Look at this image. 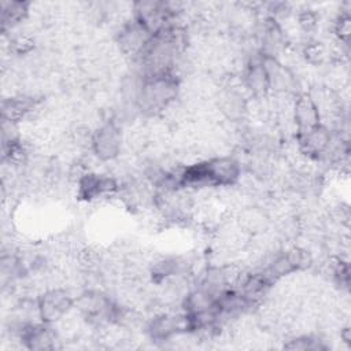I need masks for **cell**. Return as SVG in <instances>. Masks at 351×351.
I'll return each mask as SVG.
<instances>
[{"instance_id": "1", "label": "cell", "mask_w": 351, "mask_h": 351, "mask_svg": "<svg viewBox=\"0 0 351 351\" xmlns=\"http://www.w3.org/2000/svg\"><path fill=\"white\" fill-rule=\"evenodd\" d=\"M180 80L174 73H163L143 78L137 108L147 115L163 112L178 99Z\"/></svg>"}, {"instance_id": "2", "label": "cell", "mask_w": 351, "mask_h": 351, "mask_svg": "<svg viewBox=\"0 0 351 351\" xmlns=\"http://www.w3.org/2000/svg\"><path fill=\"white\" fill-rule=\"evenodd\" d=\"M122 132L115 121H106L99 125L90 137V149L101 162L117 159L122 149Z\"/></svg>"}, {"instance_id": "3", "label": "cell", "mask_w": 351, "mask_h": 351, "mask_svg": "<svg viewBox=\"0 0 351 351\" xmlns=\"http://www.w3.org/2000/svg\"><path fill=\"white\" fill-rule=\"evenodd\" d=\"M40 321L53 324L67 315L74 306V299L64 288H49L37 298Z\"/></svg>"}, {"instance_id": "4", "label": "cell", "mask_w": 351, "mask_h": 351, "mask_svg": "<svg viewBox=\"0 0 351 351\" xmlns=\"http://www.w3.org/2000/svg\"><path fill=\"white\" fill-rule=\"evenodd\" d=\"M185 332H191L185 313H159L147 325V333L155 341H166Z\"/></svg>"}, {"instance_id": "5", "label": "cell", "mask_w": 351, "mask_h": 351, "mask_svg": "<svg viewBox=\"0 0 351 351\" xmlns=\"http://www.w3.org/2000/svg\"><path fill=\"white\" fill-rule=\"evenodd\" d=\"M262 64L269 80V89L284 96L299 95V81L295 73L276 58L262 56Z\"/></svg>"}, {"instance_id": "6", "label": "cell", "mask_w": 351, "mask_h": 351, "mask_svg": "<svg viewBox=\"0 0 351 351\" xmlns=\"http://www.w3.org/2000/svg\"><path fill=\"white\" fill-rule=\"evenodd\" d=\"M78 196L84 200H96L107 197L118 192L119 185L117 180L108 174H100L95 171L82 173L77 181Z\"/></svg>"}, {"instance_id": "7", "label": "cell", "mask_w": 351, "mask_h": 351, "mask_svg": "<svg viewBox=\"0 0 351 351\" xmlns=\"http://www.w3.org/2000/svg\"><path fill=\"white\" fill-rule=\"evenodd\" d=\"M152 33L137 19H132L122 25L121 30L117 34V44L122 53L138 58L140 53L145 49Z\"/></svg>"}, {"instance_id": "8", "label": "cell", "mask_w": 351, "mask_h": 351, "mask_svg": "<svg viewBox=\"0 0 351 351\" xmlns=\"http://www.w3.org/2000/svg\"><path fill=\"white\" fill-rule=\"evenodd\" d=\"M330 136L332 130L324 123H319L303 132H298L296 144L299 154L307 156L308 159H321L329 144Z\"/></svg>"}, {"instance_id": "9", "label": "cell", "mask_w": 351, "mask_h": 351, "mask_svg": "<svg viewBox=\"0 0 351 351\" xmlns=\"http://www.w3.org/2000/svg\"><path fill=\"white\" fill-rule=\"evenodd\" d=\"M292 122L298 132L311 129L321 122L318 107L310 93H299L292 103Z\"/></svg>"}, {"instance_id": "10", "label": "cell", "mask_w": 351, "mask_h": 351, "mask_svg": "<svg viewBox=\"0 0 351 351\" xmlns=\"http://www.w3.org/2000/svg\"><path fill=\"white\" fill-rule=\"evenodd\" d=\"M49 325L51 324H45L43 321L26 325L19 333L21 340L23 341L26 348L38 351L53 350L56 347L58 335Z\"/></svg>"}, {"instance_id": "11", "label": "cell", "mask_w": 351, "mask_h": 351, "mask_svg": "<svg viewBox=\"0 0 351 351\" xmlns=\"http://www.w3.org/2000/svg\"><path fill=\"white\" fill-rule=\"evenodd\" d=\"M243 84L255 97H262L270 90L267 74L262 64V56L258 60H251L248 63L243 74Z\"/></svg>"}, {"instance_id": "12", "label": "cell", "mask_w": 351, "mask_h": 351, "mask_svg": "<svg viewBox=\"0 0 351 351\" xmlns=\"http://www.w3.org/2000/svg\"><path fill=\"white\" fill-rule=\"evenodd\" d=\"M34 106H36V101L30 96H25V95L10 96L3 101V106H1L3 119L18 123L30 111H33Z\"/></svg>"}, {"instance_id": "13", "label": "cell", "mask_w": 351, "mask_h": 351, "mask_svg": "<svg viewBox=\"0 0 351 351\" xmlns=\"http://www.w3.org/2000/svg\"><path fill=\"white\" fill-rule=\"evenodd\" d=\"M30 4L26 1H3L1 3V26L3 30L12 29L23 22L29 15Z\"/></svg>"}, {"instance_id": "14", "label": "cell", "mask_w": 351, "mask_h": 351, "mask_svg": "<svg viewBox=\"0 0 351 351\" xmlns=\"http://www.w3.org/2000/svg\"><path fill=\"white\" fill-rule=\"evenodd\" d=\"M284 348L288 350H324L326 346L322 343L321 339L311 335H304L289 340V343L284 344Z\"/></svg>"}]
</instances>
